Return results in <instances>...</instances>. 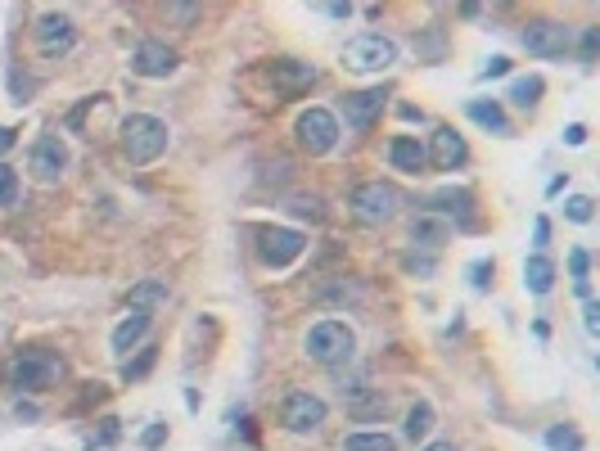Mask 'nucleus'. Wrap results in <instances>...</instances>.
I'll return each instance as SVG.
<instances>
[{"mask_svg": "<svg viewBox=\"0 0 600 451\" xmlns=\"http://www.w3.org/2000/svg\"><path fill=\"white\" fill-rule=\"evenodd\" d=\"M303 248H307V239H303L298 230H289V226H266V230H257V257H262L266 266H289V262L303 257Z\"/></svg>", "mask_w": 600, "mask_h": 451, "instance_id": "0eeeda50", "label": "nucleus"}, {"mask_svg": "<svg viewBox=\"0 0 600 451\" xmlns=\"http://www.w3.org/2000/svg\"><path fill=\"white\" fill-rule=\"evenodd\" d=\"M470 204H475V195H470V190H438V195H434V208H438V213H452V217H456V213L465 217V213H470Z\"/></svg>", "mask_w": 600, "mask_h": 451, "instance_id": "412c9836", "label": "nucleus"}, {"mask_svg": "<svg viewBox=\"0 0 600 451\" xmlns=\"http://www.w3.org/2000/svg\"><path fill=\"white\" fill-rule=\"evenodd\" d=\"M303 347H307V356L312 361H321V366H344V361H353V352H357V335L344 326V321H316L307 338H303Z\"/></svg>", "mask_w": 600, "mask_h": 451, "instance_id": "f03ea898", "label": "nucleus"}, {"mask_svg": "<svg viewBox=\"0 0 600 451\" xmlns=\"http://www.w3.org/2000/svg\"><path fill=\"white\" fill-rule=\"evenodd\" d=\"M537 95H542V77H519V82L510 86V100H515L519 109H533Z\"/></svg>", "mask_w": 600, "mask_h": 451, "instance_id": "b1692460", "label": "nucleus"}, {"mask_svg": "<svg viewBox=\"0 0 600 451\" xmlns=\"http://www.w3.org/2000/svg\"><path fill=\"white\" fill-rule=\"evenodd\" d=\"M425 451H456V447H452V443H429Z\"/></svg>", "mask_w": 600, "mask_h": 451, "instance_id": "58836bf2", "label": "nucleus"}, {"mask_svg": "<svg viewBox=\"0 0 600 451\" xmlns=\"http://www.w3.org/2000/svg\"><path fill=\"white\" fill-rule=\"evenodd\" d=\"M415 239H429V244H438V239H443V230H438L434 222H415Z\"/></svg>", "mask_w": 600, "mask_h": 451, "instance_id": "c756f323", "label": "nucleus"}, {"mask_svg": "<svg viewBox=\"0 0 600 451\" xmlns=\"http://www.w3.org/2000/svg\"><path fill=\"white\" fill-rule=\"evenodd\" d=\"M294 135L307 154H330L339 145V122L330 109H303L298 122H294Z\"/></svg>", "mask_w": 600, "mask_h": 451, "instance_id": "39448f33", "label": "nucleus"}, {"mask_svg": "<svg viewBox=\"0 0 600 451\" xmlns=\"http://www.w3.org/2000/svg\"><path fill=\"white\" fill-rule=\"evenodd\" d=\"M384 100H388V91L384 86H370V91H357V95H348L344 100V113H348V126L353 131H365L379 113H384Z\"/></svg>", "mask_w": 600, "mask_h": 451, "instance_id": "ddd939ff", "label": "nucleus"}, {"mask_svg": "<svg viewBox=\"0 0 600 451\" xmlns=\"http://www.w3.org/2000/svg\"><path fill=\"white\" fill-rule=\"evenodd\" d=\"M344 451H397V443L388 434H348Z\"/></svg>", "mask_w": 600, "mask_h": 451, "instance_id": "5701e85b", "label": "nucleus"}, {"mask_svg": "<svg viewBox=\"0 0 600 451\" xmlns=\"http://www.w3.org/2000/svg\"><path fill=\"white\" fill-rule=\"evenodd\" d=\"M348 204H353L357 222L384 226V222H393V213H397V190L384 185V181H370V185H357V190H353Z\"/></svg>", "mask_w": 600, "mask_h": 451, "instance_id": "423d86ee", "label": "nucleus"}, {"mask_svg": "<svg viewBox=\"0 0 600 451\" xmlns=\"http://www.w3.org/2000/svg\"><path fill=\"white\" fill-rule=\"evenodd\" d=\"M9 145H14V131H9V126H0V154H5Z\"/></svg>", "mask_w": 600, "mask_h": 451, "instance_id": "4c0bfd02", "label": "nucleus"}, {"mask_svg": "<svg viewBox=\"0 0 600 451\" xmlns=\"http://www.w3.org/2000/svg\"><path fill=\"white\" fill-rule=\"evenodd\" d=\"M596 316H600V307H596V303H592V307H587V330H592V335H596V330H600V321H596Z\"/></svg>", "mask_w": 600, "mask_h": 451, "instance_id": "e433bc0d", "label": "nucleus"}, {"mask_svg": "<svg viewBox=\"0 0 600 451\" xmlns=\"http://www.w3.org/2000/svg\"><path fill=\"white\" fill-rule=\"evenodd\" d=\"M285 425H289L294 434L321 429V425H325V402H321L316 393H294V397L285 402Z\"/></svg>", "mask_w": 600, "mask_h": 451, "instance_id": "9b49d317", "label": "nucleus"}, {"mask_svg": "<svg viewBox=\"0 0 600 451\" xmlns=\"http://www.w3.org/2000/svg\"><path fill=\"white\" fill-rule=\"evenodd\" d=\"M565 140H569L574 149H578V145H587V126H583V122H574V126L565 131Z\"/></svg>", "mask_w": 600, "mask_h": 451, "instance_id": "2f4dec72", "label": "nucleus"}, {"mask_svg": "<svg viewBox=\"0 0 600 451\" xmlns=\"http://www.w3.org/2000/svg\"><path fill=\"white\" fill-rule=\"evenodd\" d=\"M569 41H574V32L565 27V23H528L524 27V50L528 55H537V59H560L565 50H569Z\"/></svg>", "mask_w": 600, "mask_h": 451, "instance_id": "6e6552de", "label": "nucleus"}, {"mask_svg": "<svg viewBox=\"0 0 600 451\" xmlns=\"http://www.w3.org/2000/svg\"><path fill=\"white\" fill-rule=\"evenodd\" d=\"M9 379H14L18 388H27V393H41V388H50V384L64 379V361H59L55 352H45V347H32V352H18V356H14Z\"/></svg>", "mask_w": 600, "mask_h": 451, "instance_id": "7ed1b4c3", "label": "nucleus"}, {"mask_svg": "<svg viewBox=\"0 0 600 451\" xmlns=\"http://www.w3.org/2000/svg\"><path fill=\"white\" fill-rule=\"evenodd\" d=\"M546 447L551 451H583V434H578V429H551V434H546Z\"/></svg>", "mask_w": 600, "mask_h": 451, "instance_id": "bb28decb", "label": "nucleus"}, {"mask_svg": "<svg viewBox=\"0 0 600 451\" xmlns=\"http://www.w3.org/2000/svg\"><path fill=\"white\" fill-rule=\"evenodd\" d=\"M14 204H18V172L0 163V208H14Z\"/></svg>", "mask_w": 600, "mask_h": 451, "instance_id": "a878e982", "label": "nucleus"}, {"mask_svg": "<svg viewBox=\"0 0 600 451\" xmlns=\"http://www.w3.org/2000/svg\"><path fill=\"white\" fill-rule=\"evenodd\" d=\"M163 149H167V122H158V117H149V113H131V117L122 122V158H126L131 167L154 163Z\"/></svg>", "mask_w": 600, "mask_h": 451, "instance_id": "f257e3e1", "label": "nucleus"}, {"mask_svg": "<svg viewBox=\"0 0 600 451\" xmlns=\"http://www.w3.org/2000/svg\"><path fill=\"white\" fill-rule=\"evenodd\" d=\"M465 154H470V149H465V140H461L452 126H438V131H434V163H438L443 172H456V167L465 163Z\"/></svg>", "mask_w": 600, "mask_h": 451, "instance_id": "2eb2a0df", "label": "nucleus"}, {"mask_svg": "<svg viewBox=\"0 0 600 451\" xmlns=\"http://www.w3.org/2000/svg\"><path fill=\"white\" fill-rule=\"evenodd\" d=\"M271 82H275L280 95H303V91H312L316 68H312V64H298V59H280V64L271 68Z\"/></svg>", "mask_w": 600, "mask_h": 451, "instance_id": "4468645a", "label": "nucleus"}, {"mask_svg": "<svg viewBox=\"0 0 600 451\" xmlns=\"http://www.w3.org/2000/svg\"><path fill=\"white\" fill-rule=\"evenodd\" d=\"M524 285L542 298V294H551V285H555V266H551V257L546 253H533L528 262H524Z\"/></svg>", "mask_w": 600, "mask_h": 451, "instance_id": "f3484780", "label": "nucleus"}, {"mask_svg": "<svg viewBox=\"0 0 600 451\" xmlns=\"http://www.w3.org/2000/svg\"><path fill=\"white\" fill-rule=\"evenodd\" d=\"M596 45H600V32L596 27H587V36H583V59H587V64L596 59Z\"/></svg>", "mask_w": 600, "mask_h": 451, "instance_id": "c85d7f7f", "label": "nucleus"}, {"mask_svg": "<svg viewBox=\"0 0 600 451\" xmlns=\"http://www.w3.org/2000/svg\"><path fill=\"white\" fill-rule=\"evenodd\" d=\"M505 73H510V59H501V55H496L487 68H483V77H505Z\"/></svg>", "mask_w": 600, "mask_h": 451, "instance_id": "7c9ffc66", "label": "nucleus"}, {"mask_svg": "<svg viewBox=\"0 0 600 451\" xmlns=\"http://www.w3.org/2000/svg\"><path fill=\"white\" fill-rule=\"evenodd\" d=\"M546 239H551V226H546V217H537V253L546 248Z\"/></svg>", "mask_w": 600, "mask_h": 451, "instance_id": "72a5a7b5", "label": "nucleus"}, {"mask_svg": "<svg viewBox=\"0 0 600 451\" xmlns=\"http://www.w3.org/2000/svg\"><path fill=\"white\" fill-rule=\"evenodd\" d=\"M64 167H68V149H64V140H59V135H41L36 149H32V176L50 185V181L64 176Z\"/></svg>", "mask_w": 600, "mask_h": 451, "instance_id": "9d476101", "label": "nucleus"}, {"mask_svg": "<svg viewBox=\"0 0 600 451\" xmlns=\"http://www.w3.org/2000/svg\"><path fill=\"white\" fill-rule=\"evenodd\" d=\"M154 361H158V352H154V347H145L135 361H126V366H122V379H126V384H131V379H145V375L154 370Z\"/></svg>", "mask_w": 600, "mask_h": 451, "instance_id": "393cba45", "label": "nucleus"}, {"mask_svg": "<svg viewBox=\"0 0 600 451\" xmlns=\"http://www.w3.org/2000/svg\"><path fill=\"white\" fill-rule=\"evenodd\" d=\"M429 429H434V406H429V402H415V406H411V416H406V438H415V443H420Z\"/></svg>", "mask_w": 600, "mask_h": 451, "instance_id": "4be33fe9", "label": "nucleus"}, {"mask_svg": "<svg viewBox=\"0 0 600 451\" xmlns=\"http://www.w3.org/2000/svg\"><path fill=\"white\" fill-rule=\"evenodd\" d=\"M487 271H492V262H479V266H475V285H479V289H487Z\"/></svg>", "mask_w": 600, "mask_h": 451, "instance_id": "f704fd0d", "label": "nucleus"}, {"mask_svg": "<svg viewBox=\"0 0 600 451\" xmlns=\"http://www.w3.org/2000/svg\"><path fill=\"white\" fill-rule=\"evenodd\" d=\"M172 18H181V23H195V18H199V9H195V5H172Z\"/></svg>", "mask_w": 600, "mask_h": 451, "instance_id": "473e14b6", "label": "nucleus"}, {"mask_svg": "<svg viewBox=\"0 0 600 451\" xmlns=\"http://www.w3.org/2000/svg\"><path fill=\"white\" fill-rule=\"evenodd\" d=\"M158 303H167V285H163V280H145V285L131 289V307H135V312L158 307Z\"/></svg>", "mask_w": 600, "mask_h": 451, "instance_id": "aec40b11", "label": "nucleus"}, {"mask_svg": "<svg viewBox=\"0 0 600 451\" xmlns=\"http://www.w3.org/2000/svg\"><path fill=\"white\" fill-rule=\"evenodd\" d=\"M145 335H149V312H135V307H131V316L114 330V352H131Z\"/></svg>", "mask_w": 600, "mask_h": 451, "instance_id": "a211bd4d", "label": "nucleus"}, {"mask_svg": "<svg viewBox=\"0 0 600 451\" xmlns=\"http://www.w3.org/2000/svg\"><path fill=\"white\" fill-rule=\"evenodd\" d=\"M565 213H569V222L587 226V222H592V217H596V204H592V199H587V195H574V199H569V208H565Z\"/></svg>", "mask_w": 600, "mask_h": 451, "instance_id": "cd10ccee", "label": "nucleus"}, {"mask_svg": "<svg viewBox=\"0 0 600 451\" xmlns=\"http://www.w3.org/2000/svg\"><path fill=\"white\" fill-rule=\"evenodd\" d=\"M388 163H393L397 172H411V176H415V172L429 163V149H425L415 135H397V140L388 145Z\"/></svg>", "mask_w": 600, "mask_h": 451, "instance_id": "dca6fc26", "label": "nucleus"}, {"mask_svg": "<svg viewBox=\"0 0 600 451\" xmlns=\"http://www.w3.org/2000/svg\"><path fill=\"white\" fill-rule=\"evenodd\" d=\"M465 109H470V117H475L479 126L496 131V135H505V131H510V122H505V113H501V105H496V100H470Z\"/></svg>", "mask_w": 600, "mask_h": 451, "instance_id": "6ab92c4d", "label": "nucleus"}, {"mask_svg": "<svg viewBox=\"0 0 600 451\" xmlns=\"http://www.w3.org/2000/svg\"><path fill=\"white\" fill-rule=\"evenodd\" d=\"M344 64H348L353 73H384V68L397 64V45H393L388 36H379V32H365V36H353V41H348Z\"/></svg>", "mask_w": 600, "mask_h": 451, "instance_id": "20e7f679", "label": "nucleus"}, {"mask_svg": "<svg viewBox=\"0 0 600 451\" xmlns=\"http://www.w3.org/2000/svg\"><path fill=\"white\" fill-rule=\"evenodd\" d=\"M36 45H41V55H64V50H73V23L64 18V14H41L36 18Z\"/></svg>", "mask_w": 600, "mask_h": 451, "instance_id": "f8f14e48", "label": "nucleus"}, {"mask_svg": "<svg viewBox=\"0 0 600 451\" xmlns=\"http://www.w3.org/2000/svg\"><path fill=\"white\" fill-rule=\"evenodd\" d=\"M158 443H163V425H154V429L145 434V447H158Z\"/></svg>", "mask_w": 600, "mask_h": 451, "instance_id": "c9c22d12", "label": "nucleus"}, {"mask_svg": "<svg viewBox=\"0 0 600 451\" xmlns=\"http://www.w3.org/2000/svg\"><path fill=\"white\" fill-rule=\"evenodd\" d=\"M131 73H140V77H172L176 73V50L163 45V41H140L135 55H131Z\"/></svg>", "mask_w": 600, "mask_h": 451, "instance_id": "1a4fd4ad", "label": "nucleus"}]
</instances>
